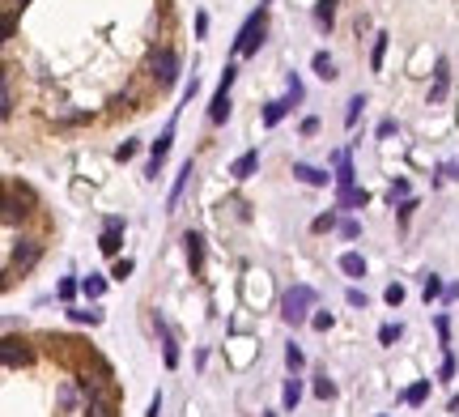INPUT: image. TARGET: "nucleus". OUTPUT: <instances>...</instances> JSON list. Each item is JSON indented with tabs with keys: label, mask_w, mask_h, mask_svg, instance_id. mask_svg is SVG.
<instances>
[{
	"label": "nucleus",
	"mask_w": 459,
	"mask_h": 417,
	"mask_svg": "<svg viewBox=\"0 0 459 417\" xmlns=\"http://www.w3.org/2000/svg\"><path fill=\"white\" fill-rule=\"evenodd\" d=\"M311 307H315V289L311 285H294V289H285V298H280V320L298 328V324L311 320Z\"/></svg>",
	"instance_id": "obj_1"
},
{
	"label": "nucleus",
	"mask_w": 459,
	"mask_h": 417,
	"mask_svg": "<svg viewBox=\"0 0 459 417\" xmlns=\"http://www.w3.org/2000/svg\"><path fill=\"white\" fill-rule=\"evenodd\" d=\"M260 43H264V5L247 17V26H243V30H238V39H234V52H238V56H251Z\"/></svg>",
	"instance_id": "obj_2"
},
{
	"label": "nucleus",
	"mask_w": 459,
	"mask_h": 417,
	"mask_svg": "<svg viewBox=\"0 0 459 417\" xmlns=\"http://www.w3.org/2000/svg\"><path fill=\"white\" fill-rule=\"evenodd\" d=\"M153 77H158V85H174L178 81V56L174 52H158V56H153Z\"/></svg>",
	"instance_id": "obj_3"
},
{
	"label": "nucleus",
	"mask_w": 459,
	"mask_h": 417,
	"mask_svg": "<svg viewBox=\"0 0 459 417\" xmlns=\"http://www.w3.org/2000/svg\"><path fill=\"white\" fill-rule=\"evenodd\" d=\"M39 252H43L39 243H30V238H26L21 247H13V256H9V268H5V273H9V277H13V273H26V268H30V264L39 260Z\"/></svg>",
	"instance_id": "obj_4"
},
{
	"label": "nucleus",
	"mask_w": 459,
	"mask_h": 417,
	"mask_svg": "<svg viewBox=\"0 0 459 417\" xmlns=\"http://www.w3.org/2000/svg\"><path fill=\"white\" fill-rule=\"evenodd\" d=\"M119 243H123V217H107V230H102V238H98V252L115 256Z\"/></svg>",
	"instance_id": "obj_5"
},
{
	"label": "nucleus",
	"mask_w": 459,
	"mask_h": 417,
	"mask_svg": "<svg viewBox=\"0 0 459 417\" xmlns=\"http://www.w3.org/2000/svg\"><path fill=\"white\" fill-rule=\"evenodd\" d=\"M0 362H5V371H17V366H30V349L21 345V340H5V345H0Z\"/></svg>",
	"instance_id": "obj_6"
},
{
	"label": "nucleus",
	"mask_w": 459,
	"mask_h": 417,
	"mask_svg": "<svg viewBox=\"0 0 459 417\" xmlns=\"http://www.w3.org/2000/svg\"><path fill=\"white\" fill-rule=\"evenodd\" d=\"M183 252H187V268H192V277L204 268V238L196 234V230H187L183 234Z\"/></svg>",
	"instance_id": "obj_7"
},
{
	"label": "nucleus",
	"mask_w": 459,
	"mask_h": 417,
	"mask_svg": "<svg viewBox=\"0 0 459 417\" xmlns=\"http://www.w3.org/2000/svg\"><path fill=\"white\" fill-rule=\"evenodd\" d=\"M158 336H162V362L174 371V366H178V340H174V332H170L162 320H158Z\"/></svg>",
	"instance_id": "obj_8"
},
{
	"label": "nucleus",
	"mask_w": 459,
	"mask_h": 417,
	"mask_svg": "<svg viewBox=\"0 0 459 417\" xmlns=\"http://www.w3.org/2000/svg\"><path fill=\"white\" fill-rule=\"evenodd\" d=\"M294 179L311 183V187H327V170H319V166H306V162H294Z\"/></svg>",
	"instance_id": "obj_9"
},
{
	"label": "nucleus",
	"mask_w": 459,
	"mask_h": 417,
	"mask_svg": "<svg viewBox=\"0 0 459 417\" xmlns=\"http://www.w3.org/2000/svg\"><path fill=\"white\" fill-rule=\"evenodd\" d=\"M192 175H196L192 162H183V170H178V179H174L170 196H166V209H178V201H183V192H187V179H192Z\"/></svg>",
	"instance_id": "obj_10"
},
{
	"label": "nucleus",
	"mask_w": 459,
	"mask_h": 417,
	"mask_svg": "<svg viewBox=\"0 0 459 417\" xmlns=\"http://www.w3.org/2000/svg\"><path fill=\"white\" fill-rule=\"evenodd\" d=\"M209 119H213V124H225V119H229V90H225V85H217V94H213Z\"/></svg>",
	"instance_id": "obj_11"
},
{
	"label": "nucleus",
	"mask_w": 459,
	"mask_h": 417,
	"mask_svg": "<svg viewBox=\"0 0 459 417\" xmlns=\"http://www.w3.org/2000/svg\"><path fill=\"white\" fill-rule=\"evenodd\" d=\"M255 166H260V150H247L234 166H229V175H234V179H251V175H255Z\"/></svg>",
	"instance_id": "obj_12"
},
{
	"label": "nucleus",
	"mask_w": 459,
	"mask_h": 417,
	"mask_svg": "<svg viewBox=\"0 0 459 417\" xmlns=\"http://www.w3.org/2000/svg\"><path fill=\"white\" fill-rule=\"evenodd\" d=\"M447 77H451V72H447V60H438V64H434V85H429V103H442V98H447Z\"/></svg>",
	"instance_id": "obj_13"
},
{
	"label": "nucleus",
	"mask_w": 459,
	"mask_h": 417,
	"mask_svg": "<svg viewBox=\"0 0 459 417\" xmlns=\"http://www.w3.org/2000/svg\"><path fill=\"white\" fill-rule=\"evenodd\" d=\"M366 201H370L366 187H340V192H336V205H340V209H362Z\"/></svg>",
	"instance_id": "obj_14"
},
{
	"label": "nucleus",
	"mask_w": 459,
	"mask_h": 417,
	"mask_svg": "<svg viewBox=\"0 0 459 417\" xmlns=\"http://www.w3.org/2000/svg\"><path fill=\"white\" fill-rule=\"evenodd\" d=\"M289 107H294V98H276V103H268V107H264V124H268V128H276L280 119H285V111H289Z\"/></svg>",
	"instance_id": "obj_15"
},
{
	"label": "nucleus",
	"mask_w": 459,
	"mask_h": 417,
	"mask_svg": "<svg viewBox=\"0 0 459 417\" xmlns=\"http://www.w3.org/2000/svg\"><path fill=\"white\" fill-rule=\"evenodd\" d=\"M340 273H345V277H366V260L357 256V252H345V256H340Z\"/></svg>",
	"instance_id": "obj_16"
},
{
	"label": "nucleus",
	"mask_w": 459,
	"mask_h": 417,
	"mask_svg": "<svg viewBox=\"0 0 459 417\" xmlns=\"http://www.w3.org/2000/svg\"><path fill=\"white\" fill-rule=\"evenodd\" d=\"M336 187H353V162H349L345 150L336 154Z\"/></svg>",
	"instance_id": "obj_17"
},
{
	"label": "nucleus",
	"mask_w": 459,
	"mask_h": 417,
	"mask_svg": "<svg viewBox=\"0 0 459 417\" xmlns=\"http://www.w3.org/2000/svg\"><path fill=\"white\" fill-rule=\"evenodd\" d=\"M336 5H340V0H319V5H315V21H319L323 30L336 21Z\"/></svg>",
	"instance_id": "obj_18"
},
{
	"label": "nucleus",
	"mask_w": 459,
	"mask_h": 417,
	"mask_svg": "<svg viewBox=\"0 0 459 417\" xmlns=\"http://www.w3.org/2000/svg\"><path fill=\"white\" fill-rule=\"evenodd\" d=\"M425 400H429V379H417L404 391V405H425Z\"/></svg>",
	"instance_id": "obj_19"
},
{
	"label": "nucleus",
	"mask_w": 459,
	"mask_h": 417,
	"mask_svg": "<svg viewBox=\"0 0 459 417\" xmlns=\"http://www.w3.org/2000/svg\"><path fill=\"white\" fill-rule=\"evenodd\" d=\"M298 400H302V383L298 379H285V391H280V405H285L289 413L298 409Z\"/></svg>",
	"instance_id": "obj_20"
},
{
	"label": "nucleus",
	"mask_w": 459,
	"mask_h": 417,
	"mask_svg": "<svg viewBox=\"0 0 459 417\" xmlns=\"http://www.w3.org/2000/svg\"><path fill=\"white\" fill-rule=\"evenodd\" d=\"M362 107H366V94H353L349 98V111H345V128H353L357 119H362Z\"/></svg>",
	"instance_id": "obj_21"
},
{
	"label": "nucleus",
	"mask_w": 459,
	"mask_h": 417,
	"mask_svg": "<svg viewBox=\"0 0 459 417\" xmlns=\"http://www.w3.org/2000/svg\"><path fill=\"white\" fill-rule=\"evenodd\" d=\"M311 64H315V72H319L323 81L336 77V64H332V56H327V52H315V60H311Z\"/></svg>",
	"instance_id": "obj_22"
},
{
	"label": "nucleus",
	"mask_w": 459,
	"mask_h": 417,
	"mask_svg": "<svg viewBox=\"0 0 459 417\" xmlns=\"http://www.w3.org/2000/svg\"><path fill=\"white\" fill-rule=\"evenodd\" d=\"M81 294L94 303V298H102V294H107V281H102V277H85V281H81Z\"/></svg>",
	"instance_id": "obj_23"
},
{
	"label": "nucleus",
	"mask_w": 459,
	"mask_h": 417,
	"mask_svg": "<svg viewBox=\"0 0 459 417\" xmlns=\"http://www.w3.org/2000/svg\"><path fill=\"white\" fill-rule=\"evenodd\" d=\"M68 320H72V324H102V311H94V307H90V311L72 307V311H68Z\"/></svg>",
	"instance_id": "obj_24"
},
{
	"label": "nucleus",
	"mask_w": 459,
	"mask_h": 417,
	"mask_svg": "<svg viewBox=\"0 0 459 417\" xmlns=\"http://www.w3.org/2000/svg\"><path fill=\"white\" fill-rule=\"evenodd\" d=\"M90 417H115V405H111L107 396H94V400H90Z\"/></svg>",
	"instance_id": "obj_25"
},
{
	"label": "nucleus",
	"mask_w": 459,
	"mask_h": 417,
	"mask_svg": "<svg viewBox=\"0 0 459 417\" xmlns=\"http://www.w3.org/2000/svg\"><path fill=\"white\" fill-rule=\"evenodd\" d=\"M400 336H404V328H400V324H382V328H378V340H382V345H396Z\"/></svg>",
	"instance_id": "obj_26"
},
{
	"label": "nucleus",
	"mask_w": 459,
	"mask_h": 417,
	"mask_svg": "<svg viewBox=\"0 0 459 417\" xmlns=\"http://www.w3.org/2000/svg\"><path fill=\"white\" fill-rule=\"evenodd\" d=\"M315 396H319V400H332V396H336V383H332L327 375H319V379H315Z\"/></svg>",
	"instance_id": "obj_27"
},
{
	"label": "nucleus",
	"mask_w": 459,
	"mask_h": 417,
	"mask_svg": "<svg viewBox=\"0 0 459 417\" xmlns=\"http://www.w3.org/2000/svg\"><path fill=\"white\" fill-rule=\"evenodd\" d=\"M336 226H340V222H336V213H319L311 230H315V234H323V230H336Z\"/></svg>",
	"instance_id": "obj_28"
},
{
	"label": "nucleus",
	"mask_w": 459,
	"mask_h": 417,
	"mask_svg": "<svg viewBox=\"0 0 459 417\" xmlns=\"http://www.w3.org/2000/svg\"><path fill=\"white\" fill-rule=\"evenodd\" d=\"M76 289H81V285H76L72 277H64V281L56 285V294H60V298H64V303H72V298H76Z\"/></svg>",
	"instance_id": "obj_29"
},
{
	"label": "nucleus",
	"mask_w": 459,
	"mask_h": 417,
	"mask_svg": "<svg viewBox=\"0 0 459 417\" xmlns=\"http://www.w3.org/2000/svg\"><path fill=\"white\" fill-rule=\"evenodd\" d=\"M382 56H387V34H378V39H374V56H370V64L382 68Z\"/></svg>",
	"instance_id": "obj_30"
},
{
	"label": "nucleus",
	"mask_w": 459,
	"mask_h": 417,
	"mask_svg": "<svg viewBox=\"0 0 459 417\" xmlns=\"http://www.w3.org/2000/svg\"><path fill=\"white\" fill-rule=\"evenodd\" d=\"M438 294H447V289H442V281L434 277V273H425V303H429V298H438Z\"/></svg>",
	"instance_id": "obj_31"
},
{
	"label": "nucleus",
	"mask_w": 459,
	"mask_h": 417,
	"mask_svg": "<svg viewBox=\"0 0 459 417\" xmlns=\"http://www.w3.org/2000/svg\"><path fill=\"white\" fill-rule=\"evenodd\" d=\"M336 230H340V238H357V234H362V222H353V217H345V222H340Z\"/></svg>",
	"instance_id": "obj_32"
},
{
	"label": "nucleus",
	"mask_w": 459,
	"mask_h": 417,
	"mask_svg": "<svg viewBox=\"0 0 459 417\" xmlns=\"http://www.w3.org/2000/svg\"><path fill=\"white\" fill-rule=\"evenodd\" d=\"M311 328L327 332V328H332V311H315V315H311Z\"/></svg>",
	"instance_id": "obj_33"
},
{
	"label": "nucleus",
	"mask_w": 459,
	"mask_h": 417,
	"mask_svg": "<svg viewBox=\"0 0 459 417\" xmlns=\"http://www.w3.org/2000/svg\"><path fill=\"white\" fill-rule=\"evenodd\" d=\"M111 277H115V281H127V277H132V260H119V264L111 268Z\"/></svg>",
	"instance_id": "obj_34"
},
{
	"label": "nucleus",
	"mask_w": 459,
	"mask_h": 417,
	"mask_svg": "<svg viewBox=\"0 0 459 417\" xmlns=\"http://www.w3.org/2000/svg\"><path fill=\"white\" fill-rule=\"evenodd\" d=\"M302 362H306V358H302V349H298V345H289V349H285V366H289V371H298Z\"/></svg>",
	"instance_id": "obj_35"
},
{
	"label": "nucleus",
	"mask_w": 459,
	"mask_h": 417,
	"mask_svg": "<svg viewBox=\"0 0 459 417\" xmlns=\"http://www.w3.org/2000/svg\"><path fill=\"white\" fill-rule=\"evenodd\" d=\"M382 298H387V307H400V303H404V285H387Z\"/></svg>",
	"instance_id": "obj_36"
},
{
	"label": "nucleus",
	"mask_w": 459,
	"mask_h": 417,
	"mask_svg": "<svg viewBox=\"0 0 459 417\" xmlns=\"http://www.w3.org/2000/svg\"><path fill=\"white\" fill-rule=\"evenodd\" d=\"M136 150H141V145H136V141H123V145H119V150H115V158H119V162H127V158H132Z\"/></svg>",
	"instance_id": "obj_37"
},
{
	"label": "nucleus",
	"mask_w": 459,
	"mask_h": 417,
	"mask_svg": "<svg viewBox=\"0 0 459 417\" xmlns=\"http://www.w3.org/2000/svg\"><path fill=\"white\" fill-rule=\"evenodd\" d=\"M345 298H349V307H362V311H366V303H370V298H366V294H362V289H357V285H353L349 294H345Z\"/></svg>",
	"instance_id": "obj_38"
},
{
	"label": "nucleus",
	"mask_w": 459,
	"mask_h": 417,
	"mask_svg": "<svg viewBox=\"0 0 459 417\" xmlns=\"http://www.w3.org/2000/svg\"><path fill=\"white\" fill-rule=\"evenodd\" d=\"M396 201H408V183H404V179L391 183V205H396Z\"/></svg>",
	"instance_id": "obj_39"
},
{
	"label": "nucleus",
	"mask_w": 459,
	"mask_h": 417,
	"mask_svg": "<svg viewBox=\"0 0 459 417\" xmlns=\"http://www.w3.org/2000/svg\"><path fill=\"white\" fill-rule=\"evenodd\" d=\"M315 132H319V119L306 115V119H302V136H315Z\"/></svg>",
	"instance_id": "obj_40"
},
{
	"label": "nucleus",
	"mask_w": 459,
	"mask_h": 417,
	"mask_svg": "<svg viewBox=\"0 0 459 417\" xmlns=\"http://www.w3.org/2000/svg\"><path fill=\"white\" fill-rule=\"evenodd\" d=\"M455 375V358H451V349H447V358H442V371H438V379H451Z\"/></svg>",
	"instance_id": "obj_41"
},
{
	"label": "nucleus",
	"mask_w": 459,
	"mask_h": 417,
	"mask_svg": "<svg viewBox=\"0 0 459 417\" xmlns=\"http://www.w3.org/2000/svg\"><path fill=\"white\" fill-rule=\"evenodd\" d=\"M158 413H162V391H158V396L149 400V417H158Z\"/></svg>",
	"instance_id": "obj_42"
},
{
	"label": "nucleus",
	"mask_w": 459,
	"mask_h": 417,
	"mask_svg": "<svg viewBox=\"0 0 459 417\" xmlns=\"http://www.w3.org/2000/svg\"><path fill=\"white\" fill-rule=\"evenodd\" d=\"M442 179H459V166H455V162H447V166H442Z\"/></svg>",
	"instance_id": "obj_43"
},
{
	"label": "nucleus",
	"mask_w": 459,
	"mask_h": 417,
	"mask_svg": "<svg viewBox=\"0 0 459 417\" xmlns=\"http://www.w3.org/2000/svg\"><path fill=\"white\" fill-rule=\"evenodd\" d=\"M264 417H276V413H264Z\"/></svg>",
	"instance_id": "obj_44"
}]
</instances>
